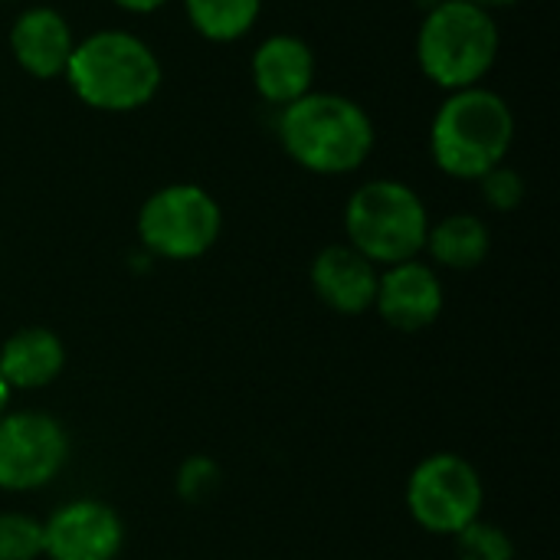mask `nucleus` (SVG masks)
I'll return each mask as SVG.
<instances>
[{
    "label": "nucleus",
    "mask_w": 560,
    "mask_h": 560,
    "mask_svg": "<svg viewBox=\"0 0 560 560\" xmlns=\"http://www.w3.org/2000/svg\"><path fill=\"white\" fill-rule=\"evenodd\" d=\"M115 7L128 10V13H154L158 7H164L167 0H112Z\"/></svg>",
    "instance_id": "21"
},
{
    "label": "nucleus",
    "mask_w": 560,
    "mask_h": 560,
    "mask_svg": "<svg viewBox=\"0 0 560 560\" xmlns=\"http://www.w3.org/2000/svg\"><path fill=\"white\" fill-rule=\"evenodd\" d=\"M381 269L348 243L325 246L308 269L315 299L338 315H364L374 308Z\"/></svg>",
    "instance_id": "11"
},
{
    "label": "nucleus",
    "mask_w": 560,
    "mask_h": 560,
    "mask_svg": "<svg viewBox=\"0 0 560 560\" xmlns=\"http://www.w3.org/2000/svg\"><path fill=\"white\" fill-rule=\"evenodd\" d=\"M348 246L368 256L377 269L420 259L430 233L427 203L413 187L394 177L361 184L345 207Z\"/></svg>",
    "instance_id": "5"
},
{
    "label": "nucleus",
    "mask_w": 560,
    "mask_h": 560,
    "mask_svg": "<svg viewBox=\"0 0 560 560\" xmlns=\"http://www.w3.org/2000/svg\"><path fill=\"white\" fill-rule=\"evenodd\" d=\"M446 305V289L440 272L423 259H407L381 269L374 312L394 331L417 335L440 322Z\"/></svg>",
    "instance_id": "10"
},
{
    "label": "nucleus",
    "mask_w": 560,
    "mask_h": 560,
    "mask_svg": "<svg viewBox=\"0 0 560 560\" xmlns=\"http://www.w3.org/2000/svg\"><path fill=\"white\" fill-rule=\"evenodd\" d=\"M66 341L46 325H23L0 341V377L10 394L46 390L66 371Z\"/></svg>",
    "instance_id": "12"
},
{
    "label": "nucleus",
    "mask_w": 560,
    "mask_h": 560,
    "mask_svg": "<svg viewBox=\"0 0 560 560\" xmlns=\"http://www.w3.org/2000/svg\"><path fill=\"white\" fill-rule=\"evenodd\" d=\"M282 151L305 171L338 177L358 171L374 151L371 115L335 92H308L279 115Z\"/></svg>",
    "instance_id": "1"
},
{
    "label": "nucleus",
    "mask_w": 560,
    "mask_h": 560,
    "mask_svg": "<svg viewBox=\"0 0 560 560\" xmlns=\"http://www.w3.org/2000/svg\"><path fill=\"white\" fill-rule=\"evenodd\" d=\"M453 541L459 560H515V541L509 538V532L486 518L463 528Z\"/></svg>",
    "instance_id": "18"
},
{
    "label": "nucleus",
    "mask_w": 560,
    "mask_h": 560,
    "mask_svg": "<svg viewBox=\"0 0 560 560\" xmlns=\"http://www.w3.org/2000/svg\"><path fill=\"white\" fill-rule=\"evenodd\" d=\"M69 433L46 410H7L0 417V492L30 495L49 489L69 466Z\"/></svg>",
    "instance_id": "8"
},
{
    "label": "nucleus",
    "mask_w": 560,
    "mask_h": 560,
    "mask_svg": "<svg viewBox=\"0 0 560 560\" xmlns=\"http://www.w3.org/2000/svg\"><path fill=\"white\" fill-rule=\"evenodd\" d=\"M10 397H13V394H10V387L3 384V377H0V417L10 410Z\"/></svg>",
    "instance_id": "23"
},
{
    "label": "nucleus",
    "mask_w": 560,
    "mask_h": 560,
    "mask_svg": "<svg viewBox=\"0 0 560 560\" xmlns=\"http://www.w3.org/2000/svg\"><path fill=\"white\" fill-rule=\"evenodd\" d=\"M66 82L79 102L95 112H135L161 89V59L154 49L125 30H98L72 46Z\"/></svg>",
    "instance_id": "2"
},
{
    "label": "nucleus",
    "mask_w": 560,
    "mask_h": 560,
    "mask_svg": "<svg viewBox=\"0 0 560 560\" xmlns=\"http://www.w3.org/2000/svg\"><path fill=\"white\" fill-rule=\"evenodd\" d=\"M43 558V518L30 512H0V560Z\"/></svg>",
    "instance_id": "17"
},
{
    "label": "nucleus",
    "mask_w": 560,
    "mask_h": 560,
    "mask_svg": "<svg viewBox=\"0 0 560 560\" xmlns=\"http://www.w3.org/2000/svg\"><path fill=\"white\" fill-rule=\"evenodd\" d=\"M223 233V210L200 184H167L138 210L141 249L154 259L190 262L207 256Z\"/></svg>",
    "instance_id": "6"
},
{
    "label": "nucleus",
    "mask_w": 560,
    "mask_h": 560,
    "mask_svg": "<svg viewBox=\"0 0 560 560\" xmlns=\"http://www.w3.org/2000/svg\"><path fill=\"white\" fill-rule=\"evenodd\" d=\"M515 141V115L509 102L482 85L450 92L430 125V154L436 167L456 180H479L505 164Z\"/></svg>",
    "instance_id": "3"
},
{
    "label": "nucleus",
    "mask_w": 560,
    "mask_h": 560,
    "mask_svg": "<svg viewBox=\"0 0 560 560\" xmlns=\"http://www.w3.org/2000/svg\"><path fill=\"white\" fill-rule=\"evenodd\" d=\"M492 249V233L482 217L476 213H450L436 223H430L427 246L433 266L453 269V272H469L479 269L489 259Z\"/></svg>",
    "instance_id": "15"
},
{
    "label": "nucleus",
    "mask_w": 560,
    "mask_h": 560,
    "mask_svg": "<svg viewBox=\"0 0 560 560\" xmlns=\"http://www.w3.org/2000/svg\"><path fill=\"white\" fill-rule=\"evenodd\" d=\"M72 30L52 7H30L10 26V52L16 66L33 79H56L72 56Z\"/></svg>",
    "instance_id": "14"
},
{
    "label": "nucleus",
    "mask_w": 560,
    "mask_h": 560,
    "mask_svg": "<svg viewBox=\"0 0 560 560\" xmlns=\"http://www.w3.org/2000/svg\"><path fill=\"white\" fill-rule=\"evenodd\" d=\"M315 79V52L305 39L292 33H276L259 43L253 52V85L262 102L285 108L295 98L312 92Z\"/></svg>",
    "instance_id": "13"
},
{
    "label": "nucleus",
    "mask_w": 560,
    "mask_h": 560,
    "mask_svg": "<svg viewBox=\"0 0 560 560\" xmlns=\"http://www.w3.org/2000/svg\"><path fill=\"white\" fill-rule=\"evenodd\" d=\"M0 3H7V0H0Z\"/></svg>",
    "instance_id": "24"
},
{
    "label": "nucleus",
    "mask_w": 560,
    "mask_h": 560,
    "mask_svg": "<svg viewBox=\"0 0 560 560\" xmlns=\"http://www.w3.org/2000/svg\"><path fill=\"white\" fill-rule=\"evenodd\" d=\"M404 502L417 528L440 538H456L482 518L486 482L479 469L459 453L423 456L404 486Z\"/></svg>",
    "instance_id": "7"
},
{
    "label": "nucleus",
    "mask_w": 560,
    "mask_h": 560,
    "mask_svg": "<svg viewBox=\"0 0 560 560\" xmlns=\"http://www.w3.org/2000/svg\"><path fill=\"white\" fill-rule=\"evenodd\" d=\"M125 522L102 499H69L43 518L46 560H118Z\"/></svg>",
    "instance_id": "9"
},
{
    "label": "nucleus",
    "mask_w": 560,
    "mask_h": 560,
    "mask_svg": "<svg viewBox=\"0 0 560 560\" xmlns=\"http://www.w3.org/2000/svg\"><path fill=\"white\" fill-rule=\"evenodd\" d=\"M499 26L469 0H436L417 33V62L446 92L472 89L495 66Z\"/></svg>",
    "instance_id": "4"
},
{
    "label": "nucleus",
    "mask_w": 560,
    "mask_h": 560,
    "mask_svg": "<svg viewBox=\"0 0 560 560\" xmlns=\"http://www.w3.org/2000/svg\"><path fill=\"white\" fill-rule=\"evenodd\" d=\"M479 190H482V200H486L492 210L512 213V210H518L522 200H525V177H522L515 167L499 164V167H492L489 174L479 177Z\"/></svg>",
    "instance_id": "20"
},
{
    "label": "nucleus",
    "mask_w": 560,
    "mask_h": 560,
    "mask_svg": "<svg viewBox=\"0 0 560 560\" xmlns=\"http://www.w3.org/2000/svg\"><path fill=\"white\" fill-rule=\"evenodd\" d=\"M220 486H223V469L213 456H187L177 466L174 492L187 505H203L207 499L220 492Z\"/></svg>",
    "instance_id": "19"
},
{
    "label": "nucleus",
    "mask_w": 560,
    "mask_h": 560,
    "mask_svg": "<svg viewBox=\"0 0 560 560\" xmlns=\"http://www.w3.org/2000/svg\"><path fill=\"white\" fill-rule=\"evenodd\" d=\"M469 3H476V7H482V10H499V7H515L518 0H469Z\"/></svg>",
    "instance_id": "22"
},
{
    "label": "nucleus",
    "mask_w": 560,
    "mask_h": 560,
    "mask_svg": "<svg viewBox=\"0 0 560 560\" xmlns=\"http://www.w3.org/2000/svg\"><path fill=\"white\" fill-rule=\"evenodd\" d=\"M184 10L203 39L233 43L256 26L262 0H184Z\"/></svg>",
    "instance_id": "16"
}]
</instances>
